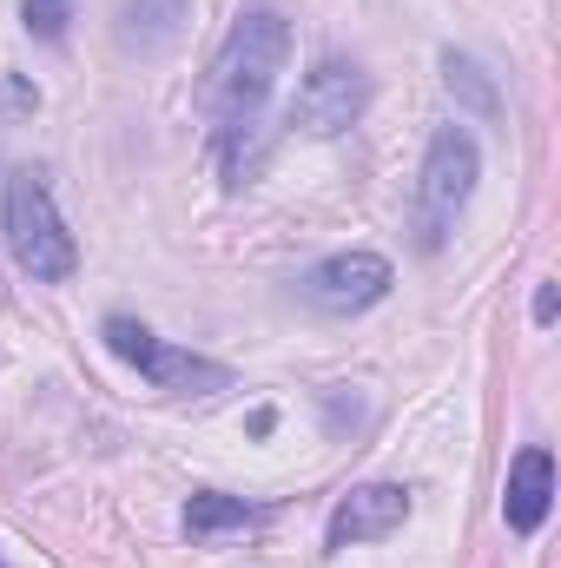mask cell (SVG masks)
<instances>
[{
  "instance_id": "6da1fadb",
  "label": "cell",
  "mask_w": 561,
  "mask_h": 568,
  "mask_svg": "<svg viewBox=\"0 0 561 568\" xmlns=\"http://www.w3.org/2000/svg\"><path fill=\"white\" fill-rule=\"evenodd\" d=\"M284 60H290V20L278 7H245L212 60L205 80V106H212V133H218V165L225 185H252L265 165V106L278 87Z\"/></svg>"
},
{
  "instance_id": "7a4b0ae2",
  "label": "cell",
  "mask_w": 561,
  "mask_h": 568,
  "mask_svg": "<svg viewBox=\"0 0 561 568\" xmlns=\"http://www.w3.org/2000/svg\"><path fill=\"white\" fill-rule=\"evenodd\" d=\"M7 252H13V265L27 278L40 284L73 278V265H80L73 232H67V219H60V205H53L40 172H13L7 179Z\"/></svg>"
},
{
  "instance_id": "3957f363",
  "label": "cell",
  "mask_w": 561,
  "mask_h": 568,
  "mask_svg": "<svg viewBox=\"0 0 561 568\" xmlns=\"http://www.w3.org/2000/svg\"><path fill=\"white\" fill-rule=\"evenodd\" d=\"M482 179V152L462 126H436L429 133V152H422V172H417V245L422 252H442L469 192Z\"/></svg>"
},
{
  "instance_id": "277c9868",
  "label": "cell",
  "mask_w": 561,
  "mask_h": 568,
  "mask_svg": "<svg viewBox=\"0 0 561 568\" xmlns=\"http://www.w3.org/2000/svg\"><path fill=\"white\" fill-rule=\"evenodd\" d=\"M106 351L126 357L133 371H145L152 390H172V397H218V390H232V371H225V364H212V357H198V351L159 344L140 317H126V311L106 317Z\"/></svg>"
},
{
  "instance_id": "5b68a950",
  "label": "cell",
  "mask_w": 561,
  "mask_h": 568,
  "mask_svg": "<svg viewBox=\"0 0 561 568\" xmlns=\"http://www.w3.org/2000/svg\"><path fill=\"white\" fill-rule=\"evenodd\" d=\"M390 278L397 272H390L384 252H337V258H324V265H310L297 278V297L310 311H324V317H357V311L390 297Z\"/></svg>"
},
{
  "instance_id": "8992f818",
  "label": "cell",
  "mask_w": 561,
  "mask_h": 568,
  "mask_svg": "<svg viewBox=\"0 0 561 568\" xmlns=\"http://www.w3.org/2000/svg\"><path fill=\"white\" fill-rule=\"evenodd\" d=\"M364 100H370V80H364L357 60H317L310 80L290 100V126L310 133V140H337L344 126H357Z\"/></svg>"
},
{
  "instance_id": "52a82bcc",
  "label": "cell",
  "mask_w": 561,
  "mask_h": 568,
  "mask_svg": "<svg viewBox=\"0 0 561 568\" xmlns=\"http://www.w3.org/2000/svg\"><path fill=\"white\" fill-rule=\"evenodd\" d=\"M410 523V489L404 483H364L350 489L337 509H330V549H350V542H377L390 529Z\"/></svg>"
},
{
  "instance_id": "ba28073f",
  "label": "cell",
  "mask_w": 561,
  "mask_h": 568,
  "mask_svg": "<svg viewBox=\"0 0 561 568\" xmlns=\"http://www.w3.org/2000/svg\"><path fill=\"white\" fill-rule=\"evenodd\" d=\"M555 509V456L549 449H522L509 463V483H502V523L516 536H536Z\"/></svg>"
},
{
  "instance_id": "9c48e42d",
  "label": "cell",
  "mask_w": 561,
  "mask_h": 568,
  "mask_svg": "<svg viewBox=\"0 0 561 568\" xmlns=\"http://www.w3.org/2000/svg\"><path fill=\"white\" fill-rule=\"evenodd\" d=\"M258 523H265V509H252V503H238V496H218V489H198V496L185 503V536H192V542L238 536V529H258Z\"/></svg>"
},
{
  "instance_id": "30bf717a",
  "label": "cell",
  "mask_w": 561,
  "mask_h": 568,
  "mask_svg": "<svg viewBox=\"0 0 561 568\" xmlns=\"http://www.w3.org/2000/svg\"><path fill=\"white\" fill-rule=\"evenodd\" d=\"M442 87L476 113V120H496L502 113V100H496V87H489V73L469 60V53H456V47H442Z\"/></svg>"
},
{
  "instance_id": "8fae6325",
  "label": "cell",
  "mask_w": 561,
  "mask_h": 568,
  "mask_svg": "<svg viewBox=\"0 0 561 568\" xmlns=\"http://www.w3.org/2000/svg\"><path fill=\"white\" fill-rule=\"evenodd\" d=\"M20 13H27V33L33 40H60L67 20H73V0H20Z\"/></svg>"
},
{
  "instance_id": "7c38bea8",
  "label": "cell",
  "mask_w": 561,
  "mask_h": 568,
  "mask_svg": "<svg viewBox=\"0 0 561 568\" xmlns=\"http://www.w3.org/2000/svg\"><path fill=\"white\" fill-rule=\"evenodd\" d=\"M555 311H561V297H555V284L542 278L536 284V324H555Z\"/></svg>"
}]
</instances>
